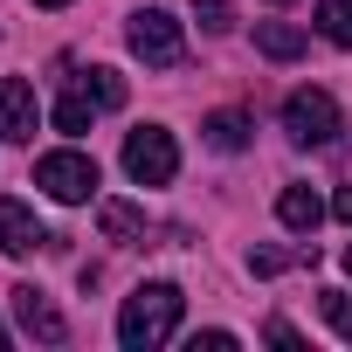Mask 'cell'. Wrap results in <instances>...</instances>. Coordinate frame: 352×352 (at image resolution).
Segmentation results:
<instances>
[{"mask_svg": "<svg viewBox=\"0 0 352 352\" xmlns=\"http://www.w3.org/2000/svg\"><path fill=\"white\" fill-rule=\"evenodd\" d=\"M180 311H187L180 283H138L124 297V311H118V345L124 352H159L173 331H180Z\"/></svg>", "mask_w": 352, "mask_h": 352, "instance_id": "cell-1", "label": "cell"}, {"mask_svg": "<svg viewBox=\"0 0 352 352\" xmlns=\"http://www.w3.org/2000/svg\"><path fill=\"white\" fill-rule=\"evenodd\" d=\"M124 42H131V56L145 69H180L187 63V35H180V21H173L166 8H138L131 28H124Z\"/></svg>", "mask_w": 352, "mask_h": 352, "instance_id": "cell-2", "label": "cell"}, {"mask_svg": "<svg viewBox=\"0 0 352 352\" xmlns=\"http://www.w3.org/2000/svg\"><path fill=\"white\" fill-rule=\"evenodd\" d=\"M35 187L49 201H63V208H83L97 194V159L90 152H42L35 159Z\"/></svg>", "mask_w": 352, "mask_h": 352, "instance_id": "cell-3", "label": "cell"}, {"mask_svg": "<svg viewBox=\"0 0 352 352\" xmlns=\"http://www.w3.org/2000/svg\"><path fill=\"white\" fill-rule=\"evenodd\" d=\"M124 173H131L138 187H166L173 173H180V145H173V131L166 124H138L124 138Z\"/></svg>", "mask_w": 352, "mask_h": 352, "instance_id": "cell-4", "label": "cell"}, {"mask_svg": "<svg viewBox=\"0 0 352 352\" xmlns=\"http://www.w3.org/2000/svg\"><path fill=\"white\" fill-rule=\"evenodd\" d=\"M283 131L297 145H331L338 138V97L331 90H290L283 97Z\"/></svg>", "mask_w": 352, "mask_h": 352, "instance_id": "cell-5", "label": "cell"}, {"mask_svg": "<svg viewBox=\"0 0 352 352\" xmlns=\"http://www.w3.org/2000/svg\"><path fill=\"white\" fill-rule=\"evenodd\" d=\"M35 124H42V104H35V83H21V76H0V138H14V145H28V138H35Z\"/></svg>", "mask_w": 352, "mask_h": 352, "instance_id": "cell-6", "label": "cell"}, {"mask_svg": "<svg viewBox=\"0 0 352 352\" xmlns=\"http://www.w3.org/2000/svg\"><path fill=\"white\" fill-rule=\"evenodd\" d=\"M35 249H49V228L35 221V208L0 194V256H35Z\"/></svg>", "mask_w": 352, "mask_h": 352, "instance_id": "cell-7", "label": "cell"}, {"mask_svg": "<svg viewBox=\"0 0 352 352\" xmlns=\"http://www.w3.org/2000/svg\"><path fill=\"white\" fill-rule=\"evenodd\" d=\"M14 318H21V331H28V338H42V345H63V338H69L63 311H56L35 283H21V290H14Z\"/></svg>", "mask_w": 352, "mask_h": 352, "instance_id": "cell-8", "label": "cell"}, {"mask_svg": "<svg viewBox=\"0 0 352 352\" xmlns=\"http://www.w3.org/2000/svg\"><path fill=\"white\" fill-rule=\"evenodd\" d=\"M97 228L118 249H145V208H131V201H97Z\"/></svg>", "mask_w": 352, "mask_h": 352, "instance_id": "cell-9", "label": "cell"}, {"mask_svg": "<svg viewBox=\"0 0 352 352\" xmlns=\"http://www.w3.org/2000/svg\"><path fill=\"white\" fill-rule=\"evenodd\" d=\"M276 221H283L290 235H318V221H324V201H318L311 187H283V194H276Z\"/></svg>", "mask_w": 352, "mask_h": 352, "instance_id": "cell-10", "label": "cell"}, {"mask_svg": "<svg viewBox=\"0 0 352 352\" xmlns=\"http://www.w3.org/2000/svg\"><path fill=\"white\" fill-rule=\"evenodd\" d=\"M104 104L83 90V76H69L63 83V97H56V131H90V118H97Z\"/></svg>", "mask_w": 352, "mask_h": 352, "instance_id": "cell-11", "label": "cell"}, {"mask_svg": "<svg viewBox=\"0 0 352 352\" xmlns=\"http://www.w3.org/2000/svg\"><path fill=\"white\" fill-rule=\"evenodd\" d=\"M249 131H256V124H249V111H208V118H201V138H208L214 152H242V145H249Z\"/></svg>", "mask_w": 352, "mask_h": 352, "instance_id": "cell-12", "label": "cell"}, {"mask_svg": "<svg viewBox=\"0 0 352 352\" xmlns=\"http://www.w3.org/2000/svg\"><path fill=\"white\" fill-rule=\"evenodd\" d=\"M256 49H263L270 63H297V56H304V28H290V21H256Z\"/></svg>", "mask_w": 352, "mask_h": 352, "instance_id": "cell-13", "label": "cell"}, {"mask_svg": "<svg viewBox=\"0 0 352 352\" xmlns=\"http://www.w3.org/2000/svg\"><path fill=\"white\" fill-rule=\"evenodd\" d=\"M318 28H324V42L352 49V0H318Z\"/></svg>", "mask_w": 352, "mask_h": 352, "instance_id": "cell-14", "label": "cell"}, {"mask_svg": "<svg viewBox=\"0 0 352 352\" xmlns=\"http://www.w3.org/2000/svg\"><path fill=\"white\" fill-rule=\"evenodd\" d=\"M83 90H90L104 111H118V104H124V76H118V69H104V63H97V69H83Z\"/></svg>", "mask_w": 352, "mask_h": 352, "instance_id": "cell-15", "label": "cell"}, {"mask_svg": "<svg viewBox=\"0 0 352 352\" xmlns=\"http://www.w3.org/2000/svg\"><path fill=\"white\" fill-rule=\"evenodd\" d=\"M318 311H324V324H331L338 338H352V297H345V290H318Z\"/></svg>", "mask_w": 352, "mask_h": 352, "instance_id": "cell-16", "label": "cell"}, {"mask_svg": "<svg viewBox=\"0 0 352 352\" xmlns=\"http://www.w3.org/2000/svg\"><path fill=\"white\" fill-rule=\"evenodd\" d=\"M228 14H235V0H201V21H208L214 35H221V28H235Z\"/></svg>", "mask_w": 352, "mask_h": 352, "instance_id": "cell-17", "label": "cell"}, {"mask_svg": "<svg viewBox=\"0 0 352 352\" xmlns=\"http://www.w3.org/2000/svg\"><path fill=\"white\" fill-rule=\"evenodd\" d=\"M263 338H270V345H304V338H297V324H283V318H270V324H263Z\"/></svg>", "mask_w": 352, "mask_h": 352, "instance_id": "cell-18", "label": "cell"}, {"mask_svg": "<svg viewBox=\"0 0 352 352\" xmlns=\"http://www.w3.org/2000/svg\"><path fill=\"white\" fill-rule=\"evenodd\" d=\"M187 345H194V352H201V345H208V352H228V345H235V331H194Z\"/></svg>", "mask_w": 352, "mask_h": 352, "instance_id": "cell-19", "label": "cell"}, {"mask_svg": "<svg viewBox=\"0 0 352 352\" xmlns=\"http://www.w3.org/2000/svg\"><path fill=\"white\" fill-rule=\"evenodd\" d=\"M331 214H338V221L352 228V187H338V201H331Z\"/></svg>", "mask_w": 352, "mask_h": 352, "instance_id": "cell-20", "label": "cell"}, {"mask_svg": "<svg viewBox=\"0 0 352 352\" xmlns=\"http://www.w3.org/2000/svg\"><path fill=\"white\" fill-rule=\"evenodd\" d=\"M35 8H69V0H35Z\"/></svg>", "mask_w": 352, "mask_h": 352, "instance_id": "cell-21", "label": "cell"}, {"mask_svg": "<svg viewBox=\"0 0 352 352\" xmlns=\"http://www.w3.org/2000/svg\"><path fill=\"white\" fill-rule=\"evenodd\" d=\"M270 8H290V0H270Z\"/></svg>", "mask_w": 352, "mask_h": 352, "instance_id": "cell-22", "label": "cell"}, {"mask_svg": "<svg viewBox=\"0 0 352 352\" xmlns=\"http://www.w3.org/2000/svg\"><path fill=\"white\" fill-rule=\"evenodd\" d=\"M0 345H8V324H0Z\"/></svg>", "mask_w": 352, "mask_h": 352, "instance_id": "cell-23", "label": "cell"}, {"mask_svg": "<svg viewBox=\"0 0 352 352\" xmlns=\"http://www.w3.org/2000/svg\"><path fill=\"white\" fill-rule=\"evenodd\" d=\"M345 270H352V249H345Z\"/></svg>", "mask_w": 352, "mask_h": 352, "instance_id": "cell-24", "label": "cell"}]
</instances>
